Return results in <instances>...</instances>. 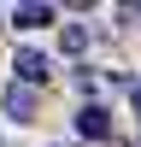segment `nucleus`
Wrapping results in <instances>:
<instances>
[{"instance_id": "1", "label": "nucleus", "mask_w": 141, "mask_h": 147, "mask_svg": "<svg viewBox=\"0 0 141 147\" xmlns=\"http://www.w3.org/2000/svg\"><path fill=\"white\" fill-rule=\"evenodd\" d=\"M12 71H18V82H23V88H47L53 59H47L41 47H18V53H12Z\"/></svg>"}, {"instance_id": "5", "label": "nucleus", "mask_w": 141, "mask_h": 147, "mask_svg": "<svg viewBox=\"0 0 141 147\" xmlns=\"http://www.w3.org/2000/svg\"><path fill=\"white\" fill-rule=\"evenodd\" d=\"M59 47H65V53H82V47H88V30H82V24H65V30H59Z\"/></svg>"}, {"instance_id": "2", "label": "nucleus", "mask_w": 141, "mask_h": 147, "mask_svg": "<svg viewBox=\"0 0 141 147\" xmlns=\"http://www.w3.org/2000/svg\"><path fill=\"white\" fill-rule=\"evenodd\" d=\"M77 136H88V141H106V136H112V112H106L100 100H88V106L77 112Z\"/></svg>"}, {"instance_id": "6", "label": "nucleus", "mask_w": 141, "mask_h": 147, "mask_svg": "<svg viewBox=\"0 0 141 147\" xmlns=\"http://www.w3.org/2000/svg\"><path fill=\"white\" fill-rule=\"evenodd\" d=\"M129 106H135V118H141V82H135V88H129Z\"/></svg>"}, {"instance_id": "4", "label": "nucleus", "mask_w": 141, "mask_h": 147, "mask_svg": "<svg viewBox=\"0 0 141 147\" xmlns=\"http://www.w3.org/2000/svg\"><path fill=\"white\" fill-rule=\"evenodd\" d=\"M6 112L18 118V124H30V112H35V94L23 88V82H18V88H6Z\"/></svg>"}, {"instance_id": "3", "label": "nucleus", "mask_w": 141, "mask_h": 147, "mask_svg": "<svg viewBox=\"0 0 141 147\" xmlns=\"http://www.w3.org/2000/svg\"><path fill=\"white\" fill-rule=\"evenodd\" d=\"M47 24H59L53 6H12V30H47Z\"/></svg>"}]
</instances>
